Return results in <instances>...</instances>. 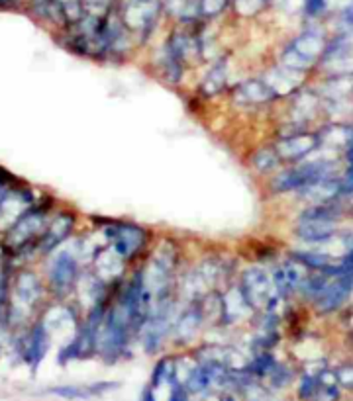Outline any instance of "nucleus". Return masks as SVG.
<instances>
[{
  "mask_svg": "<svg viewBox=\"0 0 353 401\" xmlns=\"http://www.w3.org/2000/svg\"><path fill=\"white\" fill-rule=\"evenodd\" d=\"M52 302L45 284L44 272L35 271L32 264L16 266L10 280L8 296V329L10 333L22 331L40 317L45 305Z\"/></svg>",
  "mask_w": 353,
  "mask_h": 401,
  "instance_id": "1",
  "label": "nucleus"
},
{
  "mask_svg": "<svg viewBox=\"0 0 353 401\" xmlns=\"http://www.w3.org/2000/svg\"><path fill=\"white\" fill-rule=\"evenodd\" d=\"M181 269V247L173 239H161L151 247L140 266L143 286L153 297V304L176 296V278Z\"/></svg>",
  "mask_w": 353,
  "mask_h": 401,
  "instance_id": "2",
  "label": "nucleus"
},
{
  "mask_svg": "<svg viewBox=\"0 0 353 401\" xmlns=\"http://www.w3.org/2000/svg\"><path fill=\"white\" fill-rule=\"evenodd\" d=\"M44 278L49 290V296L53 302H65L73 300L77 282L80 278V272L85 269V264L79 259V254L75 253V249L71 247L69 241L59 247L55 253L44 259Z\"/></svg>",
  "mask_w": 353,
  "mask_h": 401,
  "instance_id": "3",
  "label": "nucleus"
},
{
  "mask_svg": "<svg viewBox=\"0 0 353 401\" xmlns=\"http://www.w3.org/2000/svg\"><path fill=\"white\" fill-rule=\"evenodd\" d=\"M238 286L256 311H269V314H277L282 317L281 309L289 300L277 294L273 280H271V272L265 266L261 264L247 266L246 271L239 274Z\"/></svg>",
  "mask_w": 353,
  "mask_h": 401,
  "instance_id": "4",
  "label": "nucleus"
},
{
  "mask_svg": "<svg viewBox=\"0 0 353 401\" xmlns=\"http://www.w3.org/2000/svg\"><path fill=\"white\" fill-rule=\"evenodd\" d=\"M106 243L114 249L128 264H133L145 257L151 247V233L148 227L138 226L133 221H104L100 227Z\"/></svg>",
  "mask_w": 353,
  "mask_h": 401,
  "instance_id": "5",
  "label": "nucleus"
},
{
  "mask_svg": "<svg viewBox=\"0 0 353 401\" xmlns=\"http://www.w3.org/2000/svg\"><path fill=\"white\" fill-rule=\"evenodd\" d=\"M116 12L133 35L136 44L141 45L155 34L165 8L163 0H118Z\"/></svg>",
  "mask_w": 353,
  "mask_h": 401,
  "instance_id": "6",
  "label": "nucleus"
},
{
  "mask_svg": "<svg viewBox=\"0 0 353 401\" xmlns=\"http://www.w3.org/2000/svg\"><path fill=\"white\" fill-rule=\"evenodd\" d=\"M77 221H79V216H77V211H73L71 208H61L59 206L55 209L49 221H47V226H45L44 233L40 237V241H37V247H35L37 259L49 257L59 247L67 243L71 237L75 235Z\"/></svg>",
  "mask_w": 353,
  "mask_h": 401,
  "instance_id": "7",
  "label": "nucleus"
},
{
  "mask_svg": "<svg viewBox=\"0 0 353 401\" xmlns=\"http://www.w3.org/2000/svg\"><path fill=\"white\" fill-rule=\"evenodd\" d=\"M353 296V274L342 272L330 276L326 288L320 292V296L310 304L318 317H330V315L340 314L345 304Z\"/></svg>",
  "mask_w": 353,
  "mask_h": 401,
  "instance_id": "8",
  "label": "nucleus"
},
{
  "mask_svg": "<svg viewBox=\"0 0 353 401\" xmlns=\"http://www.w3.org/2000/svg\"><path fill=\"white\" fill-rule=\"evenodd\" d=\"M14 337H16L14 343H16L20 357L30 366H37L44 360L53 339L44 323L40 321V317L24 327L22 331L14 333Z\"/></svg>",
  "mask_w": 353,
  "mask_h": 401,
  "instance_id": "9",
  "label": "nucleus"
},
{
  "mask_svg": "<svg viewBox=\"0 0 353 401\" xmlns=\"http://www.w3.org/2000/svg\"><path fill=\"white\" fill-rule=\"evenodd\" d=\"M269 272H271V280H273L277 294L285 300H291V297L299 296L300 286L310 271L302 262L289 254L285 261L273 262V269Z\"/></svg>",
  "mask_w": 353,
  "mask_h": 401,
  "instance_id": "10",
  "label": "nucleus"
},
{
  "mask_svg": "<svg viewBox=\"0 0 353 401\" xmlns=\"http://www.w3.org/2000/svg\"><path fill=\"white\" fill-rule=\"evenodd\" d=\"M273 145L282 163H291V165H297L300 161L309 159L314 151L322 147L318 131L310 130H302L299 133L287 135V137H277Z\"/></svg>",
  "mask_w": 353,
  "mask_h": 401,
  "instance_id": "11",
  "label": "nucleus"
},
{
  "mask_svg": "<svg viewBox=\"0 0 353 401\" xmlns=\"http://www.w3.org/2000/svg\"><path fill=\"white\" fill-rule=\"evenodd\" d=\"M128 266L130 264L124 261L108 243L100 245L88 262V269L108 286H118L128 276Z\"/></svg>",
  "mask_w": 353,
  "mask_h": 401,
  "instance_id": "12",
  "label": "nucleus"
},
{
  "mask_svg": "<svg viewBox=\"0 0 353 401\" xmlns=\"http://www.w3.org/2000/svg\"><path fill=\"white\" fill-rule=\"evenodd\" d=\"M229 94H232V100L241 108H263V106L273 104L275 100H279L275 90L265 82L263 77L241 80L239 85L229 90Z\"/></svg>",
  "mask_w": 353,
  "mask_h": 401,
  "instance_id": "13",
  "label": "nucleus"
},
{
  "mask_svg": "<svg viewBox=\"0 0 353 401\" xmlns=\"http://www.w3.org/2000/svg\"><path fill=\"white\" fill-rule=\"evenodd\" d=\"M256 309L249 305L238 282L228 284L222 290V317L220 327H234L238 323L246 321L247 317H253Z\"/></svg>",
  "mask_w": 353,
  "mask_h": 401,
  "instance_id": "14",
  "label": "nucleus"
},
{
  "mask_svg": "<svg viewBox=\"0 0 353 401\" xmlns=\"http://www.w3.org/2000/svg\"><path fill=\"white\" fill-rule=\"evenodd\" d=\"M289 98H291V108H289V120L287 122L309 128L310 123L322 113V98H320V92L314 88L302 87Z\"/></svg>",
  "mask_w": 353,
  "mask_h": 401,
  "instance_id": "15",
  "label": "nucleus"
},
{
  "mask_svg": "<svg viewBox=\"0 0 353 401\" xmlns=\"http://www.w3.org/2000/svg\"><path fill=\"white\" fill-rule=\"evenodd\" d=\"M22 8L26 10L37 24L53 30L55 35L69 26L65 8H63V4L59 0H26Z\"/></svg>",
  "mask_w": 353,
  "mask_h": 401,
  "instance_id": "16",
  "label": "nucleus"
},
{
  "mask_svg": "<svg viewBox=\"0 0 353 401\" xmlns=\"http://www.w3.org/2000/svg\"><path fill=\"white\" fill-rule=\"evenodd\" d=\"M204 323L203 311H201V305L198 302H189V304L181 305L179 314L173 323V333H171V339L181 345H186L198 337V333L203 331Z\"/></svg>",
  "mask_w": 353,
  "mask_h": 401,
  "instance_id": "17",
  "label": "nucleus"
},
{
  "mask_svg": "<svg viewBox=\"0 0 353 401\" xmlns=\"http://www.w3.org/2000/svg\"><path fill=\"white\" fill-rule=\"evenodd\" d=\"M265 82L273 88L277 98H287L292 97L297 90L302 87H306V79H309V73H302V70L289 69L285 65H273L271 69H267L263 75Z\"/></svg>",
  "mask_w": 353,
  "mask_h": 401,
  "instance_id": "18",
  "label": "nucleus"
},
{
  "mask_svg": "<svg viewBox=\"0 0 353 401\" xmlns=\"http://www.w3.org/2000/svg\"><path fill=\"white\" fill-rule=\"evenodd\" d=\"M342 227V221L332 219H306V221H294L292 235L304 245H320L334 237Z\"/></svg>",
  "mask_w": 353,
  "mask_h": 401,
  "instance_id": "19",
  "label": "nucleus"
},
{
  "mask_svg": "<svg viewBox=\"0 0 353 401\" xmlns=\"http://www.w3.org/2000/svg\"><path fill=\"white\" fill-rule=\"evenodd\" d=\"M229 88V59L228 57H218L210 63V67L201 79L198 92L204 98H216L224 94Z\"/></svg>",
  "mask_w": 353,
  "mask_h": 401,
  "instance_id": "20",
  "label": "nucleus"
},
{
  "mask_svg": "<svg viewBox=\"0 0 353 401\" xmlns=\"http://www.w3.org/2000/svg\"><path fill=\"white\" fill-rule=\"evenodd\" d=\"M294 194H297V200L306 204V206L309 204H326V202L340 200V198H344L342 196V176L324 178V180L306 184Z\"/></svg>",
  "mask_w": 353,
  "mask_h": 401,
  "instance_id": "21",
  "label": "nucleus"
},
{
  "mask_svg": "<svg viewBox=\"0 0 353 401\" xmlns=\"http://www.w3.org/2000/svg\"><path fill=\"white\" fill-rule=\"evenodd\" d=\"M297 49H299L304 57H309L310 61H314L318 65L322 53L326 49L328 35L322 27L318 26H309L304 27L300 34H297L292 39H289Z\"/></svg>",
  "mask_w": 353,
  "mask_h": 401,
  "instance_id": "22",
  "label": "nucleus"
},
{
  "mask_svg": "<svg viewBox=\"0 0 353 401\" xmlns=\"http://www.w3.org/2000/svg\"><path fill=\"white\" fill-rule=\"evenodd\" d=\"M153 65H155L159 77L169 85H181V80L185 79L186 65L169 49V45L165 42L157 49V55L153 57Z\"/></svg>",
  "mask_w": 353,
  "mask_h": 401,
  "instance_id": "23",
  "label": "nucleus"
},
{
  "mask_svg": "<svg viewBox=\"0 0 353 401\" xmlns=\"http://www.w3.org/2000/svg\"><path fill=\"white\" fill-rule=\"evenodd\" d=\"M320 143L322 147L332 149L335 153H344V149L353 140V123L352 122H328L320 130Z\"/></svg>",
  "mask_w": 353,
  "mask_h": 401,
  "instance_id": "24",
  "label": "nucleus"
},
{
  "mask_svg": "<svg viewBox=\"0 0 353 401\" xmlns=\"http://www.w3.org/2000/svg\"><path fill=\"white\" fill-rule=\"evenodd\" d=\"M282 161L277 153L275 145H263V147H257L251 157H249V166L256 171L257 175L261 176H271L277 171H281Z\"/></svg>",
  "mask_w": 353,
  "mask_h": 401,
  "instance_id": "25",
  "label": "nucleus"
},
{
  "mask_svg": "<svg viewBox=\"0 0 353 401\" xmlns=\"http://www.w3.org/2000/svg\"><path fill=\"white\" fill-rule=\"evenodd\" d=\"M277 63H279V65H285V67H289V69L302 70V73H310V70L318 67L316 63L310 61L309 57H304V55H302L291 42H287V44L282 45L281 51L277 55Z\"/></svg>",
  "mask_w": 353,
  "mask_h": 401,
  "instance_id": "26",
  "label": "nucleus"
},
{
  "mask_svg": "<svg viewBox=\"0 0 353 401\" xmlns=\"http://www.w3.org/2000/svg\"><path fill=\"white\" fill-rule=\"evenodd\" d=\"M271 6V0H232V12L239 18H256Z\"/></svg>",
  "mask_w": 353,
  "mask_h": 401,
  "instance_id": "27",
  "label": "nucleus"
},
{
  "mask_svg": "<svg viewBox=\"0 0 353 401\" xmlns=\"http://www.w3.org/2000/svg\"><path fill=\"white\" fill-rule=\"evenodd\" d=\"M175 380V358H161L155 368H153V376H151V388H159V385H169Z\"/></svg>",
  "mask_w": 353,
  "mask_h": 401,
  "instance_id": "28",
  "label": "nucleus"
},
{
  "mask_svg": "<svg viewBox=\"0 0 353 401\" xmlns=\"http://www.w3.org/2000/svg\"><path fill=\"white\" fill-rule=\"evenodd\" d=\"M232 8V0H198V14L203 22H212Z\"/></svg>",
  "mask_w": 353,
  "mask_h": 401,
  "instance_id": "29",
  "label": "nucleus"
},
{
  "mask_svg": "<svg viewBox=\"0 0 353 401\" xmlns=\"http://www.w3.org/2000/svg\"><path fill=\"white\" fill-rule=\"evenodd\" d=\"M265 380H269V385H271V388L281 390V388H287V385L294 380V370H292L289 364H285V362H279V360H277V364H275L273 370L267 374Z\"/></svg>",
  "mask_w": 353,
  "mask_h": 401,
  "instance_id": "30",
  "label": "nucleus"
},
{
  "mask_svg": "<svg viewBox=\"0 0 353 401\" xmlns=\"http://www.w3.org/2000/svg\"><path fill=\"white\" fill-rule=\"evenodd\" d=\"M337 32L335 34H344V35H352L353 37V0L347 2L344 8L337 12Z\"/></svg>",
  "mask_w": 353,
  "mask_h": 401,
  "instance_id": "31",
  "label": "nucleus"
},
{
  "mask_svg": "<svg viewBox=\"0 0 353 401\" xmlns=\"http://www.w3.org/2000/svg\"><path fill=\"white\" fill-rule=\"evenodd\" d=\"M312 401H340V385L335 382H318Z\"/></svg>",
  "mask_w": 353,
  "mask_h": 401,
  "instance_id": "32",
  "label": "nucleus"
},
{
  "mask_svg": "<svg viewBox=\"0 0 353 401\" xmlns=\"http://www.w3.org/2000/svg\"><path fill=\"white\" fill-rule=\"evenodd\" d=\"M318 388V376L310 372H302L299 382V395L300 400H312V395Z\"/></svg>",
  "mask_w": 353,
  "mask_h": 401,
  "instance_id": "33",
  "label": "nucleus"
},
{
  "mask_svg": "<svg viewBox=\"0 0 353 401\" xmlns=\"http://www.w3.org/2000/svg\"><path fill=\"white\" fill-rule=\"evenodd\" d=\"M302 12L309 20H318L328 12V0H302Z\"/></svg>",
  "mask_w": 353,
  "mask_h": 401,
  "instance_id": "34",
  "label": "nucleus"
},
{
  "mask_svg": "<svg viewBox=\"0 0 353 401\" xmlns=\"http://www.w3.org/2000/svg\"><path fill=\"white\" fill-rule=\"evenodd\" d=\"M335 380H337V385H342L345 390H353V364H342L335 368Z\"/></svg>",
  "mask_w": 353,
  "mask_h": 401,
  "instance_id": "35",
  "label": "nucleus"
},
{
  "mask_svg": "<svg viewBox=\"0 0 353 401\" xmlns=\"http://www.w3.org/2000/svg\"><path fill=\"white\" fill-rule=\"evenodd\" d=\"M169 401H191L189 400V392L176 378L169 384Z\"/></svg>",
  "mask_w": 353,
  "mask_h": 401,
  "instance_id": "36",
  "label": "nucleus"
},
{
  "mask_svg": "<svg viewBox=\"0 0 353 401\" xmlns=\"http://www.w3.org/2000/svg\"><path fill=\"white\" fill-rule=\"evenodd\" d=\"M26 0H0V12L2 10H18L24 6Z\"/></svg>",
  "mask_w": 353,
  "mask_h": 401,
  "instance_id": "37",
  "label": "nucleus"
},
{
  "mask_svg": "<svg viewBox=\"0 0 353 401\" xmlns=\"http://www.w3.org/2000/svg\"><path fill=\"white\" fill-rule=\"evenodd\" d=\"M291 0H271V6H277V8H287Z\"/></svg>",
  "mask_w": 353,
  "mask_h": 401,
  "instance_id": "38",
  "label": "nucleus"
},
{
  "mask_svg": "<svg viewBox=\"0 0 353 401\" xmlns=\"http://www.w3.org/2000/svg\"><path fill=\"white\" fill-rule=\"evenodd\" d=\"M4 259H6V253H4V247H2V243H0V264L4 262Z\"/></svg>",
  "mask_w": 353,
  "mask_h": 401,
  "instance_id": "39",
  "label": "nucleus"
},
{
  "mask_svg": "<svg viewBox=\"0 0 353 401\" xmlns=\"http://www.w3.org/2000/svg\"><path fill=\"white\" fill-rule=\"evenodd\" d=\"M220 401H236V400H234V397H232L229 393H224V395H222V397H220Z\"/></svg>",
  "mask_w": 353,
  "mask_h": 401,
  "instance_id": "40",
  "label": "nucleus"
}]
</instances>
